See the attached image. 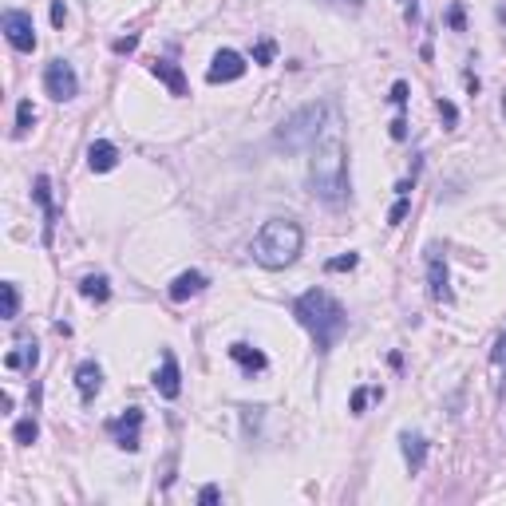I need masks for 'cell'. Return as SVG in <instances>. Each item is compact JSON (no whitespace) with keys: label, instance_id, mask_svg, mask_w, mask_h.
<instances>
[{"label":"cell","instance_id":"6da1fadb","mask_svg":"<svg viewBox=\"0 0 506 506\" xmlns=\"http://www.w3.org/2000/svg\"><path fill=\"white\" fill-rule=\"evenodd\" d=\"M308 190L313 198H320L325 206H344L348 202V147H344V131H340L337 107L328 111L325 131L317 135V143L308 147Z\"/></svg>","mask_w":506,"mask_h":506},{"label":"cell","instance_id":"7a4b0ae2","mask_svg":"<svg viewBox=\"0 0 506 506\" xmlns=\"http://www.w3.org/2000/svg\"><path fill=\"white\" fill-rule=\"evenodd\" d=\"M293 317L308 328L313 348L320 356L337 348V340L348 332V308L340 305L328 289H305L297 301H293Z\"/></svg>","mask_w":506,"mask_h":506},{"label":"cell","instance_id":"3957f363","mask_svg":"<svg viewBox=\"0 0 506 506\" xmlns=\"http://www.w3.org/2000/svg\"><path fill=\"white\" fill-rule=\"evenodd\" d=\"M301 246H305V234L293 218H269L265 226L258 229V238L249 246L253 261L265 269H285L301 258Z\"/></svg>","mask_w":506,"mask_h":506},{"label":"cell","instance_id":"277c9868","mask_svg":"<svg viewBox=\"0 0 506 506\" xmlns=\"http://www.w3.org/2000/svg\"><path fill=\"white\" fill-rule=\"evenodd\" d=\"M328 111H332L328 103H305V107H297L277 131H273V143H277L281 150H308L313 143H317V135L325 131Z\"/></svg>","mask_w":506,"mask_h":506},{"label":"cell","instance_id":"5b68a950","mask_svg":"<svg viewBox=\"0 0 506 506\" xmlns=\"http://www.w3.org/2000/svg\"><path fill=\"white\" fill-rule=\"evenodd\" d=\"M44 91H48L56 103H68L80 95V80H76V68L68 60H52L44 68Z\"/></svg>","mask_w":506,"mask_h":506},{"label":"cell","instance_id":"8992f818","mask_svg":"<svg viewBox=\"0 0 506 506\" xmlns=\"http://www.w3.org/2000/svg\"><path fill=\"white\" fill-rule=\"evenodd\" d=\"M0 28H4V40H8L16 52H36V24H32L28 12L8 8L4 16H0Z\"/></svg>","mask_w":506,"mask_h":506},{"label":"cell","instance_id":"52a82bcc","mask_svg":"<svg viewBox=\"0 0 506 506\" xmlns=\"http://www.w3.org/2000/svg\"><path fill=\"white\" fill-rule=\"evenodd\" d=\"M139 427H143V407H127L123 416L107 419V431L115 435V447H123V451H139Z\"/></svg>","mask_w":506,"mask_h":506},{"label":"cell","instance_id":"ba28073f","mask_svg":"<svg viewBox=\"0 0 506 506\" xmlns=\"http://www.w3.org/2000/svg\"><path fill=\"white\" fill-rule=\"evenodd\" d=\"M427 293L431 301H451V277H447V261L435 246L427 249Z\"/></svg>","mask_w":506,"mask_h":506},{"label":"cell","instance_id":"9c48e42d","mask_svg":"<svg viewBox=\"0 0 506 506\" xmlns=\"http://www.w3.org/2000/svg\"><path fill=\"white\" fill-rule=\"evenodd\" d=\"M241 76H246V60H241L234 48H222L218 56H214V64H210V71H206L210 83H234V80H241Z\"/></svg>","mask_w":506,"mask_h":506},{"label":"cell","instance_id":"30bf717a","mask_svg":"<svg viewBox=\"0 0 506 506\" xmlns=\"http://www.w3.org/2000/svg\"><path fill=\"white\" fill-rule=\"evenodd\" d=\"M155 392H159L162 399H179L182 396V368L179 360H174V352H162V368L155 372Z\"/></svg>","mask_w":506,"mask_h":506},{"label":"cell","instance_id":"8fae6325","mask_svg":"<svg viewBox=\"0 0 506 506\" xmlns=\"http://www.w3.org/2000/svg\"><path fill=\"white\" fill-rule=\"evenodd\" d=\"M32 198H36V206L44 210V246H52V234H56V202H52V179L48 174H36V182H32Z\"/></svg>","mask_w":506,"mask_h":506},{"label":"cell","instance_id":"7c38bea8","mask_svg":"<svg viewBox=\"0 0 506 506\" xmlns=\"http://www.w3.org/2000/svg\"><path fill=\"white\" fill-rule=\"evenodd\" d=\"M147 68H150V76H155V80L167 83L170 95H179V100H182V95H190V83H186V76H182L179 64H170V60H150Z\"/></svg>","mask_w":506,"mask_h":506},{"label":"cell","instance_id":"4fadbf2b","mask_svg":"<svg viewBox=\"0 0 506 506\" xmlns=\"http://www.w3.org/2000/svg\"><path fill=\"white\" fill-rule=\"evenodd\" d=\"M206 273H198V269H186V273H179V277L170 281V301H190V297H198L202 289H206Z\"/></svg>","mask_w":506,"mask_h":506},{"label":"cell","instance_id":"5bb4252c","mask_svg":"<svg viewBox=\"0 0 506 506\" xmlns=\"http://www.w3.org/2000/svg\"><path fill=\"white\" fill-rule=\"evenodd\" d=\"M88 167L95 170V174H107V170H115L119 167V147L115 143H107V139H95L88 147Z\"/></svg>","mask_w":506,"mask_h":506},{"label":"cell","instance_id":"9a60e30c","mask_svg":"<svg viewBox=\"0 0 506 506\" xmlns=\"http://www.w3.org/2000/svg\"><path fill=\"white\" fill-rule=\"evenodd\" d=\"M76 387H80L83 404H91V399L100 396V387H103V368L95 364V360H83V364L76 368Z\"/></svg>","mask_w":506,"mask_h":506},{"label":"cell","instance_id":"2e32d148","mask_svg":"<svg viewBox=\"0 0 506 506\" xmlns=\"http://www.w3.org/2000/svg\"><path fill=\"white\" fill-rule=\"evenodd\" d=\"M399 451H404L407 471H411V475H419V471H423V463H427V439L416 435V431H404V435H399Z\"/></svg>","mask_w":506,"mask_h":506},{"label":"cell","instance_id":"e0dca14e","mask_svg":"<svg viewBox=\"0 0 506 506\" xmlns=\"http://www.w3.org/2000/svg\"><path fill=\"white\" fill-rule=\"evenodd\" d=\"M229 356L246 368V376H253V372H265V368H269V356H265V352H261V348H253V344H246V340L229 344Z\"/></svg>","mask_w":506,"mask_h":506},{"label":"cell","instance_id":"ac0fdd59","mask_svg":"<svg viewBox=\"0 0 506 506\" xmlns=\"http://www.w3.org/2000/svg\"><path fill=\"white\" fill-rule=\"evenodd\" d=\"M490 372H495V392H498V399H506V332L495 340V352H490Z\"/></svg>","mask_w":506,"mask_h":506},{"label":"cell","instance_id":"d6986e66","mask_svg":"<svg viewBox=\"0 0 506 506\" xmlns=\"http://www.w3.org/2000/svg\"><path fill=\"white\" fill-rule=\"evenodd\" d=\"M40 364V344H36V340H28V344H20L16 348V352H8V356H4V368H12V372H16V368H36Z\"/></svg>","mask_w":506,"mask_h":506},{"label":"cell","instance_id":"ffe728a7","mask_svg":"<svg viewBox=\"0 0 506 506\" xmlns=\"http://www.w3.org/2000/svg\"><path fill=\"white\" fill-rule=\"evenodd\" d=\"M80 293L88 301H95V305H103V301H111V281L103 277V273H88V277L80 281Z\"/></svg>","mask_w":506,"mask_h":506},{"label":"cell","instance_id":"44dd1931","mask_svg":"<svg viewBox=\"0 0 506 506\" xmlns=\"http://www.w3.org/2000/svg\"><path fill=\"white\" fill-rule=\"evenodd\" d=\"M32 123H36V107H32V100H20L16 103V127H12V135L24 139V135L32 131Z\"/></svg>","mask_w":506,"mask_h":506},{"label":"cell","instance_id":"7402d4cb","mask_svg":"<svg viewBox=\"0 0 506 506\" xmlns=\"http://www.w3.org/2000/svg\"><path fill=\"white\" fill-rule=\"evenodd\" d=\"M368 399H384V392H380V387H356L352 399H348V411H352V416H364Z\"/></svg>","mask_w":506,"mask_h":506},{"label":"cell","instance_id":"603a6c76","mask_svg":"<svg viewBox=\"0 0 506 506\" xmlns=\"http://www.w3.org/2000/svg\"><path fill=\"white\" fill-rule=\"evenodd\" d=\"M36 435H40V423H36V419H20V423L12 427V439H16L20 447H32Z\"/></svg>","mask_w":506,"mask_h":506},{"label":"cell","instance_id":"cb8c5ba5","mask_svg":"<svg viewBox=\"0 0 506 506\" xmlns=\"http://www.w3.org/2000/svg\"><path fill=\"white\" fill-rule=\"evenodd\" d=\"M16 317H20V289H16V281H4V320Z\"/></svg>","mask_w":506,"mask_h":506},{"label":"cell","instance_id":"d4e9b609","mask_svg":"<svg viewBox=\"0 0 506 506\" xmlns=\"http://www.w3.org/2000/svg\"><path fill=\"white\" fill-rule=\"evenodd\" d=\"M356 265H360V253L348 249V253H340V258H328L325 261V273H344V269H356Z\"/></svg>","mask_w":506,"mask_h":506},{"label":"cell","instance_id":"484cf974","mask_svg":"<svg viewBox=\"0 0 506 506\" xmlns=\"http://www.w3.org/2000/svg\"><path fill=\"white\" fill-rule=\"evenodd\" d=\"M447 28H451V32H466V12H463V4H451V8H447Z\"/></svg>","mask_w":506,"mask_h":506},{"label":"cell","instance_id":"4316f807","mask_svg":"<svg viewBox=\"0 0 506 506\" xmlns=\"http://www.w3.org/2000/svg\"><path fill=\"white\" fill-rule=\"evenodd\" d=\"M273 56H277V44H273V40H261L258 48H253V64H261V68L273 64Z\"/></svg>","mask_w":506,"mask_h":506},{"label":"cell","instance_id":"83f0119b","mask_svg":"<svg viewBox=\"0 0 506 506\" xmlns=\"http://www.w3.org/2000/svg\"><path fill=\"white\" fill-rule=\"evenodd\" d=\"M387 100L396 103V107H407V100H411V88H407L404 80H396V83H392V91H387Z\"/></svg>","mask_w":506,"mask_h":506},{"label":"cell","instance_id":"f1b7e54d","mask_svg":"<svg viewBox=\"0 0 506 506\" xmlns=\"http://www.w3.org/2000/svg\"><path fill=\"white\" fill-rule=\"evenodd\" d=\"M435 111H439V119H443L447 127H455V123H459V107H455L451 100H439V103H435Z\"/></svg>","mask_w":506,"mask_h":506},{"label":"cell","instance_id":"f546056e","mask_svg":"<svg viewBox=\"0 0 506 506\" xmlns=\"http://www.w3.org/2000/svg\"><path fill=\"white\" fill-rule=\"evenodd\" d=\"M407 218V198H396V206L387 210V226H399Z\"/></svg>","mask_w":506,"mask_h":506},{"label":"cell","instance_id":"4dcf8cb0","mask_svg":"<svg viewBox=\"0 0 506 506\" xmlns=\"http://www.w3.org/2000/svg\"><path fill=\"white\" fill-rule=\"evenodd\" d=\"M135 48H139V36H123V40H115V56H131Z\"/></svg>","mask_w":506,"mask_h":506},{"label":"cell","instance_id":"1f68e13d","mask_svg":"<svg viewBox=\"0 0 506 506\" xmlns=\"http://www.w3.org/2000/svg\"><path fill=\"white\" fill-rule=\"evenodd\" d=\"M387 131H392V139H396V143H404V139H407V119H404V115H396Z\"/></svg>","mask_w":506,"mask_h":506},{"label":"cell","instance_id":"d6a6232c","mask_svg":"<svg viewBox=\"0 0 506 506\" xmlns=\"http://www.w3.org/2000/svg\"><path fill=\"white\" fill-rule=\"evenodd\" d=\"M218 498H222V490H218V486H214V483H206V486H202V490H198V502H218Z\"/></svg>","mask_w":506,"mask_h":506},{"label":"cell","instance_id":"836d02e7","mask_svg":"<svg viewBox=\"0 0 506 506\" xmlns=\"http://www.w3.org/2000/svg\"><path fill=\"white\" fill-rule=\"evenodd\" d=\"M64 20H68V8H64V0H52V24H56V28H64Z\"/></svg>","mask_w":506,"mask_h":506},{"label":"cell","instance_id":"e575fe53","mask_svg":"<svg viewBox=\"0 0 506 506\" xmlns=\"http://www.w3.org/2000/svg\"><path fill=\"white\" fill-rule=\"evenodd\" d=\"M404 20L407 24H419V0H407V4H404Z\"/></svg>","mask_w":506,"mask_h":506},{"label":"cell","instance_id":"d590c367","mask_svg":"<svg viewBox=\"0 0 506 506\" xmlns=\"http://www.w3.org/2000/svg\"><path fill=\"white\" fill-rule=\"evenodd\" d=\"M411 190H416V179H404V182H396V194H399V198H407Z\"/></svg>","mask_w":506,"mask_h":506},{"label":"cell","instance_id":"8d00e7d4","mask_svg":"<svg viewBox=\"0 0 506 506\" xmlns=\"http://www.w3.org/2000/svg\"><path fill=\"white\" fill-rule=\"evenodd\" d=\"M332 4H340V8H352V12L364 8V0H332Z\"/></svg>","mask_w":506,"mask_h":506},{"label":"cell","instance_id":"74e56055","mask_svg":"<svg viewBox=\"0 0 506 506\" xmlns=\"http://www.w3.org/2000/svg\"><path fill=\"white\" fill-rule=\"evenodd\" d=\"M463 80H466V88H471V95H478V76H475V71H466Z\"/></svg>","mask_w":506,"mask_h":506},{"label":"cell","instance_id":"f35d334b","mask_svg":"<svg viewBox=\"0 0 506 506\" xmlns=\"http://www.w3.org/2000/svg\"><path fill=\"white\" fill-rule=\"evenodd\" d=\"M502 115H506V95H502Z\"/></svg>","mask_w":506,"mask_h":506},{"label":"cell","instance_id":"ab89813d","mask_svg":"<svg viewBox=\"0 0 506 506\" xmlns=\"http://www.w3.org/2000/svg\"><path fill=\"white\" fill-rule=\"evenodd\" d=\"M404 4H407V0H404Z\"/></svg>","mask_w":506,"mask_h":506}]
</instances>
